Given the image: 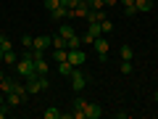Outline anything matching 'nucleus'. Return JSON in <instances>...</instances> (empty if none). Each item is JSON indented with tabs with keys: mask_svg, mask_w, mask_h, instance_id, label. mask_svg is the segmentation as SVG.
Masks as SVG:
<instances>
[{
	"mask_svg": "<svg viewBox=\"0 0 158 119\" xmlns=\"http://www.w3.org/2000/svg\"><path fill=\"white\" fill-rule=\"evenodd\" d=\"M58 34H61L63 40H69L71 34H77V32H74V27H58Z\"/></svg>",
	"mask_w": 158,
	"mask_h": 119,
	"instance_id": "15",
	"label": "nucleus"
},
{
	"mask_svg": "<svg viewBox=\"0 0 158 119\" xmlns=\"http://www.w3.org/2000/svg\"><path fill=\"white\" fill-rule=\"evenodd\" d=\"M87 32H90L92 34V37H100V34H103V27H100V21H87Z\"/></svg>",
	"mask_w": 158,
	"mask_h": 119,
	"instance_id": "9",
	"label": "nucleus"
},
{
	"mask_svg": "<svg viewBox=\"0 0 158 119\" xmlns=\"http://www.w3.org/2000/svg\"><path fill=\"white\" fill-rule=\"evenodd\" d=\"M3 79H6V74H3V72H0V82H3Z\"/></svg>",
	"mask_w": 158,
	"mask_h": 119,
	"instance_id": "32",
	"label": "nucleus"
},
{
	"mask_svg": "<svg viewBox=\"0 0 158 119\" xmlns=\"http://www.w3.org/2000/svg\"><path fill=\"white\" fill-rule=\"evenodd\" d=\"M85 117L87 119H100L103 117V108L98 106V103H87V106H85Z\"/></svg>",
	"mask_w": 158,
	"mask_h": 119,
	"instance_id": "7",
	"label": "nucleus"
},
{
	"mask_svg": "<svg viewBox=\"0 0 158 119\" xmlns=\"http://www.w3.org/2000/svg\"><path fill=\"white\" fill-rule=\"evenodd\" d=\"M32 40H34V37H29V34H24V37H21V45H24V48H32Z\"/></svg>",
	"mask_w": 158,
	"mask_h": 119,
	"instance_id": "27",
	"label": "nucleus"
},
{
	"mask_svg": "<svg viewBox=\"0 0 158 119\" xmlns=\"http://www.w3.org/2000/svg\"><path fill=\"white\" fill-rule=\"evenodd\" d=\"M118 3L124 6V13H127V16H135V13H137V6H135V0H118Z\"/></svg>",
	"mask_w": 158,
	"mask_h": 119,
	"instance_id": "11",
	"label": "nucleus"
},
{
	"mask_svg": "<svg viewBox=\"0 0 158 119\" xmlns=\"http://www.w3.org/2000/svg\"><path fill=\"white\" fill-rule=\"evenodd\" d=\"M13 87H16V79H11V77H6L3 82H0V93H3V95H8Z\"/></svg>",
	"mask_w": 158,
	"mask_h": 119,
	"instance_id": "10",
	"label": "nucleus"
},
{
	"mask_svg": "<svg viewBox=\"0 0 158 119\" xmlns=\"http://www.w3.org/2000/svg\"><path fill=\"white\" fill-rule=\"evenodd\" d=\"M92 48L98 51V56H100V61H106V56H108V51H111V45H108V40L103 37V34H100V37L95 40V42H92Z\"/></svg>",
	"mask_w": 158,
	"mask_h": 119,
	"instance_id": "3",
	"label": "nucleus"
},
{
	"mask_svg": "<svg viewBox=\"0 0 158 119\" xmlns=\"http://www.w3.org/2000/svg\"><path fill=\"white\" fill-rule=\"evenodd\" d=\"M50 45H53V37H48V34H40V37L32 40V48L34 51H42V53H45V48H50Z\"/></svg>",
	"mask_w": 158,
	"mask_h": 119,
	"instance_id": "5",
	"label": "nucleus"
},
{
	"mask_svg": "<svg viewBox=\"0 0 158 119\" xmlns=\"http://www.w3.org/2000/svg\"><path fill=\"white\" fill-rule=\"evenodd\" d=\"M58 6H61V0H45V8H48V11H56Z\"/></svg>",
	"mask_w": 158,
	"mask_h": 119,
	"instance_id": "22",
	"label": "nucleus"
},
{
	"mask_svg": "<svg viewBox=\"0 0 158 119\" xmlns=\"http://www.w3.org/2000/svg\"><path fill=\"white\" fill-rule=\"evenodd\" d=\"M24 87H27V93H29V95H37V93L48 90V87H50V82H48V77H45V74H32V77H27Z\"/></svg>",
	"mask_w": 158,
	"mask_h": 119,
	"instance_id": "1",
	"label": "nucleus"
},
{
	"mask_svg": "<svg viewBox=\"0 0 158 119\" xmlns=\"http://www.w3.org/2000/svg\"><path fill=\"white\" fill-rule=\"evenodd\" d=\"M87 103H90V101H85V98H77V103H74V108H79V111H85V106H87Z\"/></svg>",
	"mask_w": 158,
	"mask_h": 119,
	"instance_id": "25",
	"label": "nucleus"
},
{
	"mask_svg": "<svg viewBox=\"0 0 158 119\" xmlns=\"http://www.w3.org/2000/svg\"><path fill=\"white\" fill-rule=\"evenodd\" d=\"M79 3H82V6H90V3H92V0H79Z\"/></svg>",
	"mask_w": 158,
	"mask_h": 119,
	"instance_id": "30",
	"label": "nucleus"
},
{
	"mask_svg": "<svg viewBox=\"0 0 158 119\" xmlns=\"http://www.w3.org/2000/svg\"><path fill=\"white\" fill-rule=\"evenodd\" d=\"M61 6H63V8H77L79 0H61Z\"/></svg>",
	"mask_w": 158,
	"mask_h": 119,
	"instance_id": "26",
	"label": "nucleus"
},
{
	"mask_svg": "<svg viewBox=\"0 0 158 119\" xmlns=\"http://www.w3.org/2000/svg\"><path fill=\"white\" fill-rule=\"evenodd\" d=\"M3 103H6V95H3V93H0V106H3Z\"/></svg>",
	"mask_w": 158,
	"mask_h": 119,
	"instance_id": "31",
	"label": "nucleus"
},
{
	"mask_svg": "<svg viewBox=\"0 0 158 119\" xmlns=\"http://www.w3.org/2000/svg\"><path fill=\"white\" fill-rule=\"evenodd\" d=\"M3 61H6L8 66H13V64H16V53H13V51H8L6 56H3Z\"/></svg>",
	"mask_w": 158,
	"mask_h": 119,
	"instance_id": "19",
	"label": "nucleus"
},
{
	"mask_svg": "<svg viewBox=\"0 0 158 119\" xmlns=\"http://www.w3.org/2000/svg\"><path fill=\"white\" fill-rule=\"evenodd\" d=\"M113 117H116V119H129V114H127V111H116Z\"/></svg>",
	"mask_w": 158,
	"mask_h": 119,
	"instance_id": "28",
	"label": "nucleus"
},
{
	"mask_svg": "<svg viewBox=\"0 0 158 119\" xmlns=\"http://www.w3.org/2000/svg\"><path fill=\"white\" fill-rule=\"evenodd\" d=\"M0 51H3V53H8V51H13V42H11V40H3V45H0Z\"/></svg>",
	"mask_w": 158,
	"mask_h": 119,
	"instance_id": "24",
	"label": "nucleus"
},
{
	"mask_svg": "<svg viewBox=\"0 0 158 119\" xmlns=\"http://www.w3.org/2000/svg\"><path fill=\"white\" fill-rule=\"evenodd\" d=\"M92 42H95V37H92L90 32H85V34H82V45H92Z\"/></svg>",
	"mask_w": 158,
	"mask_h": 119,
	"instance_id": "23",
	"label": "nucleus"
},
{
	"mask_svg": "<svg viewBox=\"0 0 158 119\" xmlns=\"http://www.w3.org/2000/svg\"><path fill=\"white\" fill-rule=\"evenodd\" d=\"M100 27H103V34H108V32H113V24L108 21V19H103V21H100Z\"/></svg>",
	"mask_w": 158,
	"mask_h": 119,
	"instance_id": "20",
	"label": "nucleus"
},
{
	"mask_svg": "<svg viewBox=\"0 0 158 119\" xmlns=\"http://www.w3.org/2000/svg\"><path fill=\"white\" fill-rule=\"evenodd\" d=\"M42 117H45V119H58V117H61V111H58V108H45Z\"/></svg>",
	"mask_w": 158,
	"mask_h": 119,
	"instance_id": "17",
	"label": "nucleus"
},
{
	"mask_svg": "<svg viewBox=\"0 0 158 119\" xmlns=\"http://www.w3.org/2000/svg\"><path fill=\"white\" fill-rule=\"evenodd\" d=\"M103 3H106V6H116L118 0H103Z\"/></svg>",
	"mask_w": 158,
	"mask_h": 119,
	"instance_id": "29",
	"label": "nucleus"
},
{
	"mask_svg": "<svg viewBox=\"0 0 158 119\" xmlns=\"http://www.w3.org/2000/svg\"><path fill=\"white\" fill-rule=\"evenodd\" d=\"M79 45H82V34H71V37L66 40V48H69V51H74V48H79Z\"/></svg>",
	"mask_w": 158,
	"mask_h": 119,
	"instance_id": "13",
	"label": "nucleus"
},
{
	"mask_svg": "<svg viewBox=\"0 0 158 119\" xmlns=\"http://www.w3.org/2000/svg\"><path fill=\"white\" fill-rule=\"evenodd\" d=\"M58 72H61V74H66V77H71L74 66H71V64H69V58H66V61H58Z\"/></svg>",
	"mask_w": 158,
	"mask_h": 119,
	"instance_id": "14",
	"label": "nucleus"
},
{
	"mask_svg": "<svg viewBox=\"0 0 158 119\" xmlns=\"http://www.w3.org/2000/svg\"><path fill=\"white\" fill-rule=\"evenodd\" d=\"M135 6H137V11L148 13V11H153V8H156V0H135Z\"/></svg>",
	"mask_w": 158,
	"mask_h": 119,
	"instance_id": "8",
	"label": "nucleus"
},
{
	"mask_svg": "<svg viewBox=\"0 0 158 119\" xmlns=\"http://www.w3.org/2000/svg\"><path fill=\"white\" fill-rule=\"evenodd\" d=\"M53 48H66V40L61 37V34H56V37H53ZM69 51V48H66Z\"/></svg>",
	"mask_w": 158,
	"mask_h": 119,
	"instance_id": "18",
	"label": "nucleus"
},
{
	"mask_svg": "<svg viewBox=\"0 0 158 119\" xmlns=\"http://www.w3.org/2000/svg\"><path fill=\"white\" fill-rule=\"evenodd\" d=\"M50 16H53V21H61V19H66V16H69V8L58 6L56 11H50Z\"/></svg>",
	"mask_w": 158,
	"mask_h": 119,
	"instance_id": "12",
	"label": "nucleus"
},
{
	"mask_svg": "<svg viewBox=\"0 0 158 119\" xmlns=\"http://www.w3.org/2000/svg\"><path fill=\"white\" fill-rule=\"evenodd\" d=\"M156 8H158V3H156Z\"/></svg>",
	"mask_w": 158,
	"mask_h": 119,
	"instance_id": "35",
	"label": "nucleus"
},
{
	"mask_svg": "<svg viewBox=\"0 0 158 119\" xmlns=\"http://www.w3.org/2000/svg\"><path fill=\"white\" fill-rule=\"evenodd\" d=\"M85 61H87V56H85L82 51H79V48H74V51H69V64H71L74 69H79V66H82Z\"/></svg>",
	"mask_w": 158,
	"mask_h": 119,
	"instance_id": "4",
	"label": "nucleus"
},
{
	"mask_svg": "<svg viewBox=\"0 0 158 119\" xmlns=\"http://www.w3.org/2000/svg\"><path fill=\"white\" fill-rule=\"evenodd\" d=\"M16 74L24 77V79L32 77V74H37V72H34V58H24L21 56V61H16Z\"/></svg>",
	"mask_w": 158,
	"mask_h": 119,
	"instance_id": "2",
	"label": "nucleus"
},
{
	"mask_svg": "<svg viewBox=\"0 0 158 119\" xmlns=\"http://www.w3.org/2000/svg\"><path fill=\"white\" fill-rule=\"evenodd\" d=\"M132 72H135L132 61H124V64H121V74H132Z\"/></svg>",
	"mask_w": 158,
	"mask_h": 119,
	"instance_id": "21",
	"label": "nucleus"
},
{
	"mask_svg": "<svg viewBox=\"0 0 158 119\" xmlns=\"http://www.w3.org/2000/svg\"><path fill=\"white\" fill-rule=\"evenodd\" d=\"M132 56H135L132 48H129V45H121V58H124V61H132Z\"/></svg>",
	"mask_w": 158,
	"mask_h": 119,
	"instance_id": "16",
	"label": "nucleus"
},
{
	"mask_svg": "<svg viewBox=\"0 0 158 119\" xmlns=\"http://www.w3.org/2000/svg\"><path fill=\"white\" fill-rule=\"evenodd\" d=\"M3 40H6V37H3V34H0V45H3Z\"/></svg>",
	"mask_w": 158,
	"mask_h": 119,
	"instance_id": "34",
	"label": "nucleus"
},
{
	"mask_svg": "<svg viewBox=\"0 0 158 119\" xmlns=\"http://www.w3.org/2000/svg\"><path fill=\"white\" fill-rule=\"evenodd\" d=\"M85 85H87V77L79 72V69H74L71 72V87L74 90H85Z\"/></svg>",
	"mask_w": 158,
	"mask_h": 119,
	"instance_id": "6",
	"label": "nucleus"
},
{
	"mask_svg": "<svg viewBox=\"0 0 158 119\" xmlns=\"http://www.w3.org/2000/svg\"><path fill=\"white\" fill-rule=\"evenodd\" d=\"M153 98H156V101H158V90H156V93H153Z\"/></svg>",
	"mask_w": 158,
	"mask_h": 119,
	"instance_id": "33",
	"label": "nucleus"
}]
</instances>
